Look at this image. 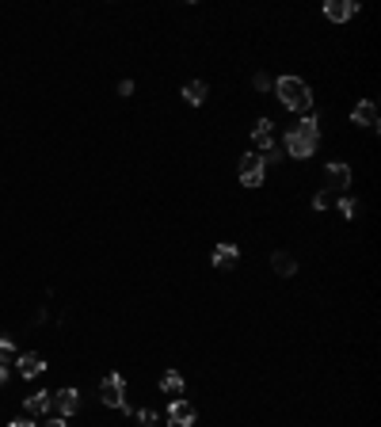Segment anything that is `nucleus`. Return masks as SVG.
Returning a JSON list of instances; mask_svg holds the SVG:
<instances>
[{
	"instance_id": "obj_1",
	"label": "nucleus",
	"mask_w": 381,
	"mask_h": 427,
	"mask_svg": "<svg viewBox=\"0 0 381 427\" xmlns=\"http://www.w3.org/2000/svg\"><path fill=\"white\" fill-rule=\"evenodd\" d=\"M317 145H320V118L309 111V115H302L286 130V153L297 160H309L313 153H317Z\"/></svg>"
},
{
	"instance_id": "obj_2",
	"label": "nucleus",
	"mask_w": 381,
	"mask_h": 427,
	"mask_svg": "<svg viewBox=\"0 0 381 427\" xmlns=\"http://www.w3.org/2000/svg\"><path fill=\"white\" fill-rule=\"evenodd\" d=\"M271 88L279 92V100H282V107H286V111H294V115H309L313 92H309V84H305L302 77H279Z\"/></svg>"
},
{
	"instance_id": "obj_3",
	"label": "nucleus",
	"mask_w": 381,
	"mask_h": 427,
	"mask_svg": "<svg viewBox=\"0 0 381 427\" xmlns=\"http://www.w3.org/2000/svg\"><path fill=\"white\" fill-rule=\"evenodd\" d=\"M100 401L107 408H118V412H134L130 408V401H126V378L118 374V370H111V374H103V382H100Z\"/></svg>"
},
{
	"instance_id": "obj_4",
	"label": "nucleus",
	"mask_w": 381,
	"mask_h": 427,
	"mask_svg": "<svg viewBox=\"0 0 381 427\" xmlns=\"http://www.w3.org/2000/svg\"><path fill=\"white\" fill-rule=\"evenodd\" d=\"M263 180H267L263 157H259V153H244V157H240V183H244V187H263Z\"/></svg>"
},
{
	"instance_id": "obj_5",
	"label": "nucleus",
	"mask_w": 381,
	"mask_h": 427,
	"mask_svg": "<svg viewBox=\"0 0 381 427\" xmlns=\"http://www.w3.org/2000/svg\"><path fill=\"white\" fill-rule=\"evenodd\" d=\"M351 187V164H343V160H332L328 168H324V191H336V195H343V191Z\"/></svg>"
},
{
	"instance_id": "obj_6",
	"label": "nucleus",
	"mask_w": 381,
	"mask_h": 427,
	"mask_svg": "<svg viewBox=\"0 0 381 427\" xmlns=\"http://www.w3.org/2000/svg\"><path fill=\"white\" fill-rule=\"evenodd\" d=\"M164 420H168V427H194V420H199V412H194V405H191V401L172 397V405H168Z\"/></svg>"
},
{
	"instance_id": "obj_7",
	"label": "nucleus",
	"mask_w": 381,
	"mask_h": 427,
	"mask_svg": "<svg viewBox=\"0 0 381 427\" xmlns=\"http://www.w3.org/2000/svg\"><path fill=\"white\" fill-rule=\"evenodd\" d=\"M50 408H54V412H58L61 420H65V416H72V412L80 408V393L72 389V385H65V389L50 393Z\"/></svg>"
},
{
	"instance_id": "obj_8",
	"label": "nucleus",
	"mask_w": 381,
	"mask_h": 427,
	"mask_svg": "<svg viewBox=\"0 0 381 427\" xmlns=\"http://www.w3.org/2000/svg\"><path fill=\"white\" fill-rule=\"evenodd\" d=\"M355 12H359L355 0H328V4H324V15H328L332 23H347Z\"/></svg>"
},
{
	"instance_id": "obj_9",
	"label": "nucleus",
	"mask_w": 381,
	"mask_h": 427,
	"mask_svg": "<svg viewBox=\"0 0 381 427\" xmlns=\"http://www.w3.org/2000/svg\"><path fill=\"white\" fill-rule=\"evenodd\" d=\"M237 260H240V248H237V244H217V248H214V256H210V263H214L217 271L237 267Z\"/></svg>"
},
{
	"instance_id": "obj_10",
	"label": "nucleus",
	"mask_w": 381,
	"mask_h": 427,
	"mask_svg": "<svg viewBox=\"0 0 381 427\" xmlns=\"http://www.w3.org/2000/svg\"><path fill=\"white\" fill-rule=\"evenodd\" d=\"M351 123L355 126H366V130H378V107L370 100H362V103H355V111H351Z\"/></svg>"
},
{
	"instance_id": "obj_11",
	"label": "nucleus",
	"mask_w": 381,
	"mask_h": 427,
	"mask_svg": "<svg viewBox=\"0 0 381 427\" xmlns=\"http://www.w3.org/2000/svg\"><path fill=\"white\" fill-rule=\"evenodd\" d=\"M15 370H20L23 378H38L46 370V359L38 355V351H27V355H20L15 359Z\"/></svg>"
},
{
	"instance_id": "obj_12",
	"label": "nucleus",
	"mask_w": 381,
	"mask_h": 427,
	"mask_svg": "<svg viewBox=\"0 0 381 427\" xmlns=\"http://www.w3.org/2000/svg\"><path fill=\"white\" fill-rule=\"evenodd\" d=\"M252 145H256L259 157L274 149V138H271V118H259V123H256V130H252Z\"/></svg>"
},
{
	"instance_id": "obj_13",
	"label": "nucleus",
	"mask_w": 381,
	"mask_h": 427,
	"mask_svg": "<svg viewBox=\"0 0 381 427\" xmlns=\"http://www.w3.org/2000/svg\"><path fill=\"white\" fill-rule=\"evenodd\" d=\"M183 389H187V382H183L180 370H164V374H160V393H168V397H183Z\"/></svg>"
},
{
	"instance_id": "obj_14",
	"label": "nucleus",
	"mask_w": 381,
	"mask_h": 427,
	"mask_svg": "<svg viewBox=\"0 0 381 427\" xmlns=\"http://www.w3.org/2000/svg\"><path fill=\"white\" fill-rule=\"evenodd\" d=\"M271 267H274V275H282V279L297 275V260H294L290 252H274V256H271Z\"/></svg>"
},
{
	"instance_id": "obj_15",
	"label": "nucleus",
	"mask_w": 381,
	"mask_h": 427,
	"mask_svg": "<svg viewBox=\"0 0 381 427\" xmlns=\"http://www.w3.org/2000/svg\"><path fill=\"white\" fill-rule=\"evenodd\" d=\"M23 412L27 416H46L50 412V393H31V397L23 401Z\"/></svg>"
},
{
	"instance_id": "obj_16",
	"label": "nucleus",
	"mask_w": 381,
	"mask_h": 427,
	"mask_svg": "<svg viewBox=\"0 0 381 427\" xmlns=\"http://www.w3.org/2000/svg\"><path fill=\"white\" fill-rule=\"evenodd\" d=\"M206 95H210L206 80H191V84L183 88V100H187L191 107H202V103H206Z\"/></svg>"
},
{
	"instance_id": "obj_17",
	"label": "nucleus",
	"mask_w": 381,
	"mask_h": 427,
	"mask_svg": "<svg viewBox=\"0 0 381 427\" xmlns=\"http://www.w3.org/2000/svg\"><path fill=\"white\" fill-rule=\"evenodd\" d=\"M15 359H20L15 343L8 340V336H0V366H15Z\"/></svg>"
},
{
	"instance_id": "obj_18",
	"label": "nucleus",
	"mask_w": 381,
	"mask_h": 427,
	"mask_svg": "<svg viewBox=\"0 0 381 427\" xmlns=\"http://www.w3.org/2000/svg\"><path fill=\"white\" fill-rule=\"evenodd\" d=\"M339 214H343V217H359V199L343 195V199H339Z\"/></svg>"
},
{
	"instance_id": "obj_19",
	"label": "nucleus",
	"mask_w": 381,
	"mask_h": 427,
	"mask_svg": "<svg viewBox=\"0 0 381 427\" xmlns=\"http://www.w3.org/2000/svg\"><path fill=\"white\" fill-rule=\"evenodd\" d=\"M137 424H141V427H157V412H153V408H137Z\"/></svg>"
},
{
	"instance_id": "obj_20",
	"label": "nucleus",
	"mask_w": 381,
	"mask_h": 427,
	"mask_svg": "<svg viewBox=\"0 0 381 427\" xmlns=\"http://www.w3.org/2000/svg\"><path fill=\"white\" fill-rule=\"evenodd\" d=\"M332 206V195L328 191H317V195H313V210H328Z\"/></svg>"
},
{
	"instance_id": "obj_21",
	"label": "nucleus",
	"mask_w": 381,
	"mask_h": 427,
	"mask_svg": "<svg viewBox=\"0 0 381 427\" xmlns=\"http://www.w3.org/2000/svg\"><path fill=\"white\" fill-rule=\"evenodd\" d=\"M252 84H256V92H267V88H271V77H267V72H256Z\"/></svg>"
},
{
	"instance_id": "obj_22",
	"label": "nucleus",
	"mask_w": 381,
	"mask_h": 427,
	"mask_svg": "<svg viewBox=\"0 0 381 427\" xmlns=\"http://www.w3.org/2000/svg\"><path fill=\"white\" fill-rule=\"evenodd\" d=\"M118 95H134V80H123V84H118Z\"/></svg>"
},
{
	"instance_id": "obj_23",
	"label": "nucleus",
	"mask_w": 381,
	"mask_h": 427,
	"mask_svg": "<svg viewBox=\"0 0 381 427\" xmlns=\"http://www.w3.org/2000/svg\"><path fill=\"white\" fill-rule=\"evenodd\" d=\"M42 427H69V424H65V420H61V416H54V420H46Z\"/></svg>"
},
{
	"instance_id": "obj_24",
	"label": "nucleus",
	"mask_w": 381,
	"mask_h": 427,
	"mask_svg": "<svg viewBox=\"0 0 381 427\" xmlns=\"http://www.w3.org/2000/svg\"><path fill=\"white\" fill-rule=\"evenodd\" d=\"M8 374H12V366H0V385L8 382Z\"/></svg>"
},
{
	"instance_id": "obj_25",
	"label": "nucleus",
	"mask_w": 381,
	"mask_h": 427,
	"mask_svg": "<svg viewBox=\"0 0 381 427\" xmlns=\"http://www.w3.org/2000/svg\"><path fill=\"white\" fill-rule=\"evenodd\" d=\"M8 427H35V424H31V420H12Z\"/></svg>"
}]
</instances>
